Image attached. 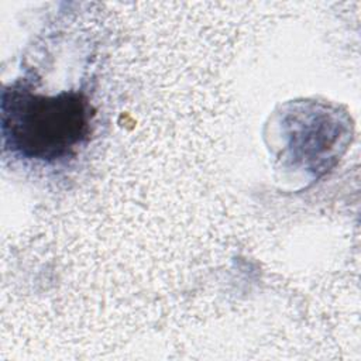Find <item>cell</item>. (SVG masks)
Masks as SVG:
<instances>
[{
    "label": "cell",
    "mask_w": 361,
    "mask_h": 361,
    "mask_svg": "<svg viewBox=\"0 0 361 361\" xmlns=\"http://www.w3.org/2000/svg\"><path fill=\"white\" fill-rule=\"evenodd\" d=\"M1 109L6 141L27 158H63L89 133L90 110L80 93L42 96L13 87L4 92Z\"/></svg>",
    "instance_id": "cell-1"
}]
</instances>
